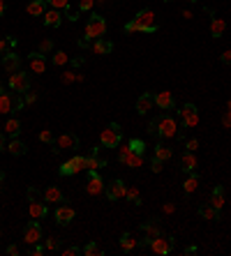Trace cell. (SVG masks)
<instances>
[{"label":"cell","instance_id":"10","mask_svg":"<svg viewBox=\"0 0 231 256\" xmlns=\"http://www.w3.org/2000/svg\"><path fill=\"white\" fill-rule=\"evenodd\" d=\"M81 171H86V157H81V155L67 159V162L58 169L60 175H74V173H81Z\"/></svg>","mask_w":231,"mask_h":256},{"label":"cell","instance_id":"37","mask_svg":"<svg viewBox=\"0 0 231 256\" xmlns=\"http://www.w3.org/2000/svg\"><path fill=\"white\" fill-rule=\"evenodd\" d=\"M130 150L132 152H139V155H146V143H144V141H141V139H132L130 143Z\"/></svg>","mask_w":231,"mask_h":256},{"label":"cell","instance_id":"49","mask_svg":"<svg viewBox=\"0 0 231 256\" xmlns=\"http://www.w3.org/2000/svg\"><path fill=\"white\" fill-rule=\"evenodd\" d=\"M148 134H157V118H153L148 122Z\"/></svg>","mask_w":231,"mask_h":256},{"label":"cell","instance_id":"13","mask_svg":"<svg viewBox=\"0 0 231 256\" xmlns=\"http://www.w3.org/2000/svg\"><path fill=\"white\" fill-rule=\"evenodd\" d=\"M104 180H102V175L97 171H88V182H86V192L90 196H100L104 192Z\"/></svg>","mask_w":231,"mask_h":256},{"label":"cell","instance_id":"64","mask_svg":"<svg viewBox=\"0 0 231 256\" xmlns=\"http://www.w3.org/2000/svg\"><path fill=\"white\" fill-rule=\"evenodd\" d=\"M164 2H171V0H164Z\"/></svg>","mask_w":231,"mask_h":256},{"label":"cell","instance_id":"24","mask_svg":"<svg viewBox=\"0 0 231 256\" xmlns=\"http://www.w3.org/2000/svg\"><path fill=\"white\" fill-rule=\"evenodd\" d=\"M46 9H49V2H46V0H30L28 7H26V12L30 16H44Z\"/></svg>","mask_w":231,"mask_h":256},{"label":"cell","instance_id":"62","mask_svg":"<svg viewBox=\"0 0 231 256\" xmlns=\"http://www.w3.org/2000/svg\"><path fill=\"white\" fill-rule=\"evenodd\" d=\"M2 178H5V173H0V182H2Z\"/></svg>","mask_w":231,"mask_h":256},{"label":"cell","instance_id":"31","mask_svg":"<svg viewBox=\"0 0 231 256\" xmlns=\"http://www.w3.org/2000/svg\"><path fill=\"white\" fill-rule=\"evenodd\" d=\"M7 150H9V155L21 157V155H26V152H28V145L23 143L21 139H12V141H9V145H7Z\"/></svg>","mask_w":231,"mask_h":256},{"label":"cell","instance_id":"33","mask_svg":"<svg viewBox=\"0 0 231 256\" xmlns=\"http://www.w3.org/2000/svg\"><path fill=\"white\" fill-rule=\"evenodd\" d=\"M137 247H139V240H134V235L132 233L120 235V249H123V252H134Z\"/></svg>","mask_w":231,"mask_h":256},{"label":"cell","instance_id":"40","mask_svg":"<svg viewBox=\"0 0 231 256\" xmlns=\"http://www.w3.org/2000/svg\"><path fill=\"white\" fill-rule=\"evenodd\" d=\"M39 141H42V143L54 145V143H56V136H54V132H51V129H42V132H39Z\"/></svg>","mask_w":231,"mask_h":256},{"label":"cell","instance_id":"25","mask_svg":"<svg viewBox=\"0 0 231 256\" xmlns=\"http://www.w3.org/2000/svg\"><path fill=\"white\" fill-rule=\"evenodd\" d=\"M44 19V26H49V28H58L60 26V21H62V12L60 9H46V14L42 16Z\"/></svg>","mask_w":231,"mask_h":256},{"label":"cell","instance_id":"53","mask_svg":"<svg viewBox=\"0 0 231 256\" xmlns=\"http://www.w3.org/2000/svg\"><path fill=\"white\" fill-rule=\"evenodd\" d=\"M222 125H224V127H231V111H227L222 115Z\"/></svg>","mask_w":231,"mask_h":256},{"label":"cell","instance_id":"23","mask_svg":"<svg viewBox=\"0 0 231 256\" xmlns=\"http://www.w3.org/2000/svg\"><path fill=\"white\" fill-rule=\"evenodd\" d=\"M224 203H227V199H224V187L222 185H215L213 192H210V205L217 208V210H222Z\"/></svg>","mask_w":231,"mask_h":256},{"label":"cell","instance_id":"11","mask_svg":"<svg viewBox=\"0 0 231 256\" xmlns=\"http://www.w3.org/2000/svg\"><path fill=\"white\" fill-rule=\"evenodd\" d=\"M56 148L54 150H79V136L77 134H72V132H65V134L60 136H56Z\"/></svg>","mask_w":231,"mask_h":256},{"label":"cell","instance_id":"54","mask_svg":"<svg viewBox=\"0 0 231 256\" xmlns=\"http://www.w3.org/2000/svg\"><path fill=\"white\" fill-rule=\"evenodd\" d=\"M77 79V74L74 72H65V76H62V83H69V81H74Z\"/></svg>","mask_w":231,"mask_h":256},{"label":"cell","instance_id":"55","mask_svg":"<svg viewBox=\"0 0 231 256\" xmlns=\"http://www.w3.org/2000/svg\"><path fill=\"white\" fill-rule=\"evenodd\" d=\"M7 254H9V256H19V247H16V245H9V247H7Z\"/></svg>","mask_w":231,"mask_h":256},{"label":"cell","instance_id":"58","mask_svg":"<svg viewBox=\"0 0 231 256\" xmlns=\"http://www.w3.org/2000/svg\"><path fill=\"white\" fill-rule=\"evenodd\" d=\"M173 210H176V205H173V203H167V205H164V212H173Z\"/></svg>","mask_w":231,"mask_h":256},{"label":"cell","instance_id":"6","mask_svg":"<svg viewBox=\"0 0 231 256\" xmlns=\"http://www.w3.org/2000/svg\"><path fill=\"white\" fill-rule=\"evenodd\" d=\"M144 245H148V247L153 249V254L167 256V254H171V249H173V238H164V235H157V238L144 240Z\"/></svg>","mask_w":231,"mask_h":256},{"label":"cell","instance_id":"61","mask_svg":"<svg viewBox=\"0 0 231 256\" xmlns=\"http://www.w3.org/2000/svg\"><path fill=\"white\" fill-rule=\"evenodd\" d=\"M95 2H97V5H102V2H107V0H95Z\"/></svg>","mask_w":231,"mask_h":256},{"label":"cell","instance_id":"3","mask_svg":"<svg viewBox=\"0 0 231 256\" xmlns=\"http://www.w3.org/2000/svg\"><path fill=\"white\" fill-rule=\"evenodd\" d=\"M120 143H123V129H120V125L109 122L100 134V145L102 148H118Z\"/></svg>","mask_w":231,"mask_h":256},{"label":"cell","instance_id":"39","mask_svg":"<svg viewBox=\"0 0 231 256\" xmlns=\"http://www.w3.org/2000/svg\"><path fill=\"white\" fill-rule=\"evenodd\" d=\"M81 254H86V256H100L102 249L97 247V242H88V245L81 249Z\"/></svg>","mask_w":231,"mask_h":256},{"label":"cell","instance_id":"18","mask_svg":"<svg viewBox=\"0 0 231 256\" xmlns=\"http://www.w3.org/2000/svg\"><path fill=\"white\" fill-rule=\"evenodd\" d=\"M28 65H30V69L35 72V74H44V72H46V58H44V53L32 51L30 56H28Z\"/></svg>","mask_w":231,"mask_h":256},{"label":"cell","instance_id":"29","mask_svg":"<svg viewBox=\"0 0 231 256\" xmlns=\"http://www.w3.org/2000/svg\"><path fill=\"white\" fill-rule=\"evenodd\" d=\"M199 215H201L203 219H208V222H220V219H222L220 210H217V208H213L210 203H208V205H201V208H199Z\"/></svg>","mask_w":231,"mask_h":256},{"label":"cell","instance_id":"1","mask_svg":"<svg viewBox=\"0 0 231 256\" xmlns=\"http://www.w3.org/2000/svg\"><path fill=\"white\" fill-rule=\"evenodd\" d=\"M157 30V26H155V12L153 9H141L137 16H134V21L125 23V32H155Z\"/></svg>","mask_w":231,"mask_h":256},{"label":"cell","instance_id":"21","mask_svg":"<svg viewBox=\"0 0 231 256\" xmlns=\"http://www.w3.org/2000/svg\"><path fill=\"white\" fill-rule=\"evenodd\" d=\"M28 212H30L32 219H44L49 215V208H46V203H42V199H35L28 205Z\"/></svg>","mask_w":231,"mask_h":256},{"label":"cell","instance_id":"28","mask_svg":"<svg viewBox=\"0 0 231 256\" xmlns=\"http://www.w3.org/2000/svg\"><path fill=\"white\" fill-rule=\"evenodd\" d=\"M197 187H199V173H187V178H185V182H183V192L187 196L190 194H194L197 192Z\"/></svg>","mask_w":231,"mask_h":256},{"label":"cell","instance_id":"38","mask_svg":"<svg viewBox=\"0 0 231 256\" xmlns=\"http://www.w3.org/2000/svg\"><path fill=\"white\" fill-rule=\"evenodd\" d=\"M51 62H54L56 67H60V65H67L69 58H67V53L65 51H56L54 56H51Z\"/></svg>","mask_w":231,"mask_h":256},{"label":"cell","instance_id":"15","mask_svg":"<svg viewBox=\"0 0 231 256\" xmlns=\"http://www.w3.org/2000/svg\"><path fill=\"white\" fill-rule=\"evenodd\" d=\"M155 106L162 109V111H171L176 106V99L169 90H162V92H155Z\"/></svg>","mask_w":231,"mask_h":256},{"label":"cell","instance_id":"19","mask_svg":"<svg viewBox=\"0 0 231 256\" xmlns=\"http://www.w3.org/2000/svg\"><path fill=\"white\" fill-rule=\"evenodd\" d=\"M118 162L125 166H130V169H139V166H144V155H139V152H132L127 150V155H123V157H118Z\"/></svg>","mask_w":231,"mask_h":256},{"label":"cell","instance_id":"41","mask_svg":"<svg viewBox=\"0 0 231 256\" xmlns=\"http://www.w3.org/2000/svg\"><path fill=\"white\" fill-rule=\"evenodd\" d=\"M46 2H49V7L60 9V12H65L69 7V0H46Z\"/></svg>","mask_w":231,"mask_h":256},{"label":"cell","instance_id":"30","mask_svg":"<svg viewBox=\"0 0 231 256\" xmlns=\"http://www.w3.org/2000/svg\"><path fill=\"white\" fill-rule=\"evenodd\" d=\"M107 166V159L97 157V152H92L90 157H86V171H100Z\"/></svg>","mask_w":231,"mask_h":256},{"label":"cell","instance_id":"36","mask_svg":"<svg viewBox=\"0 0 231 256\" xmlns=\"http://www.w3.org/2000/svg\"><path fill=\"white\" fill-rule=\"evenodd\" d=\"M125 199H127L130 203H134V205H141V194H139L137 187H130V189H127V192H125Z\"/></svg>","mask_w":231,"mask_h":256},{"label":"cell","instance_id":"42","mask_svg":"<svg viewBox=\"0 0 231 256\" xmlns=\"http://www.w3.org/2000/svg\"><path fill=\"white\" fill-rule=\"evenodd\" d=\"M54 51V42H51V39H42V42H39V53H51Z\"/></svg>","mask_w":231,"mask_h":256},{"label":"cell","instance_id":"2","mask_svg":"<svg viewBox=\"0 0 231 256\" xmlns=\"http://www.w3.org/2000/svg\"><path fill=\"white\" fill-rule=\"evenodd\" d=\"M107 35V19L100 14H90V19L86 21V30H84V37L95 42V39H100Z\"/></svg>","mask_w":231,"mask_h":256},{"label":"cell","instance_id":"50","mask_svg":"<svg viewBox=\"0 0 231 256\" xmlns=\"http://www.w3.org/2000/svg\"><path fill=\"white\" fill-rule=\"evenodd\" d=\"M220 60H222V65H231V51H224L220 56Z\"/></svg>","mask_w":231,"mask_h":256},{"label":"cell","instance_id":"35","mask_svg":"<svg viewBox=\"0 0 231 256\" xmlns=\"http://www.w3.org/2000/svg\"><path fill=\"white\" fill-rule=\"evenodd\" d=\"M141 231L148 235L146 240H150V238H157V235H162V231H160V226L157 224H153V222H146V224H141Z\"/></svg>","mask_w":231,"mask_h":256},{"label":"cell","instance_id":"51","mask_svg":"<svg viewBox=\"0 0 231 256\" xmlns=\"http://www.w3.org/2000/svg\"><path fill=\"white\" fill-rule=\"evenodd\" d=\"M28 199H30V201H35V199H42V196H39V192L35 187H30V189H28Z\"/></svg>","mask_w":231,"mask_h":256},{"label":"cell","instance_id":"59","mask_svg":"<svg viewBox=\"0 0 231 256\" xmlns=\"http://www.w3.org/2000/svg\"><path fill=\"white\" fill-rule=\"evenodd\" d=\"M5 150V134H0V152Z\"/></svg>","mask_w":231,"mask_h":256},{"label":"cell","instance_id":"16","mask_svg":"<svg viewBox=\"0 0 231 256\" xmlns=\"http://www.w3.org/2000/svg\"><path fill=\"white\" fill-rule=\"evenodd\" d=\"M0 62H2V67H5L7 74H14V72L21 69V58H19L14 51H7L5 56H2V60H0Z\"/></svg>","mask_w":231,"mask_h":256},{"label":"cell","instance_id":"43","mask_svg":"<svg viewBox=\"0 0 231 256\" xmlns=\"http://www.w3.org/2000/svg\"><path fill=\"white\" fill-rule=\"evenodd\" d=\"M95 7V0H79V12H90Z\"/></svg>","mask_w":231,"mask_h":256},{"label":"cell","instance_id":"45","mask_svg":"<svg viewBox=\"0 0 231 256\" xmlns=\"http://www.w3.org/2000/svg\"><path fill=\"white\" fill-rule=\"evenodd\" d=\"M150 169H153V173H162V169H164V162L157 157H153V162H150Z\"/></svg>","mask_w":231,"mask_h":256},{"label":"cell","instance_id":"7","mask_svg":"<svg viewBox=\"0 0 231 256\" xmlns=\"http://www.w3.org/2000/svg\"><path fill=\"white\" fill-rule=\"evenodd\" d=\"M9 88L14 92H19V95H26V92L30 90V76L23 74L21 69L19 72H14V74H9Z\"/></svg>","mask_w":231,"mask_h":256},{"label":"cell","instance_id":"27","mask_svg":"<svg viewBox=\"0 0 231 256\" xmlns=\"http://www.w3.org/2000/svg\"><path fill=\"white\" fill-rule=\"evenodd\" d=\"M224 32H227V21L224 19H220V16H215L213 21H210V37H222Z\"/></svg>","mask_w":231,"mask_h":256},{"label":"cell","instance_id":"57","mask_svg":"<svg viewBox=\"0 0 231 256\" xmlns=\"http://www.w3.org/2000/svg\"><path fill=\"white\" fill-rule=\"evenodd\" d=\"M81 65H84V58H74L72 60V67H81Z\"/></svg>","mask_w":231,"mask_h":256},{"label":"cell","instance_id":"26","mask_svg":"<svg viewBox=\"0 0 231 256\" xmlns=\"http://www.w3.org/2000/svg\"><path fill=\"white\" fill-rule=\"evenodd\" d=\"M180 169H183V173H192L194 169H197V157H194V152H185L183 157H180Z\"/></svg>","mask_w":231,"mask_h":256},{"label":"cell","instance_id":"8","mask_svg":"<svg viewBox=\"0 0 231 256\" xmlns=\"http://www.w3.org/2000/svg\"><path fill=\"white\" fill-rule=\"evenodd\" d=\"M125 192H127V185H125L120 178H114V180L109 182L107 187H104V194H107V199L114 203V201H120V199H125Z\"/></svg>","mask_w":231,"mask_h":256},{"label":"cell","instance_id":"63","mask_svg":"<svg viewBox=\"0 0 231 256\" xmlns=\"http://www.w3.org/2000/svg\"><path fill=\"white\" fill-rule=\"evenodd\" d=\"M2 56H5V53H2V51H0V60H2Z\"/></svg>","mask_w":231,"mask_h":256},{"label":"cell","instance_id":"17","mask_svg":"<svg viewBox=\"0 0 231 256\" xmlns=\"http://www.w3.org/2000/svg\"><path fill=\"white\" fill-rule=\"evenodd\" d=\"M155 106V95L153 92H144V95H139L137 99V113L139 115H146L148 111H153Z\"/></svg>","mask_w":231,"mask_h":256},{"label":"cell","instance_id":"48","mask_svg":"<svg viewBox=\"0 0 231 256\" xmlns=\"http://www.w3.org/2000/svg\"><path fill=\"white\" fill-rule=\"evenodd\" d=\"M28 254H30V256H42V254H44V247L37 242V245H32V249L28 252Z\"/></svg>","mask_w":231,"mask_h":256},{"label":"cell","instance_id":"46","mask_svg":"<svg viewBox=\"0 0 231 256\" xmlns=\"http://www.w3.org/2000/svg\"><path fill=\"white\" fill-rule=\"evenodd\" d=\"M185 148L190 152H194L197 148H199V139H190V141H185Z\"/></svg>","mask_w":231,"mask_h":256},{"label":"cell","instance_id":"9","mask_svg":"<svg viewBox=\"0 0 231 256\" xmlns=\"http://www.w3.org/2000/svg\"><path fill=\"white\" fill-rule=\"evenodd\" d=\"M178 115H180V122H183V127H197L199 125V111H197V106L194 104H185L180 111H178Z\"/></svg>","mask_w":231,"mask_h":256},{"label":"cell","instance_id":"22","mask_svg":"<svg viewBox=\"0 0 231 256\" xmlns=\"http://www.w3.org/2000/svg\"><path fill=\"white\" fill-rule=\"evenodd\" d=\"M42 199H44V203H58V205H60L62 201H65V196H62V192H60L58 187H54V185L44 189V194H42Z\"/></svg>","mask_w":231,"mask_h":256},{"label":"cell","instance_id":"52","mask_svg":"<svg viewBox=\"0 0 231 256\" xmlns=\"http://www.w3.org/2000/svg\"><path fill=\"white\" fill-rule=\"evenodd\" d=\"M35 99H37V95H35V92H26V97H23V102H26V104H32Z\"/></svg>","mask_w":231,"mask_h":256},{"label":"cell","instance_id":"12","mask_svg":"<svg viewBox=\"0 0 231 256\" xmlns=\"http://www.w3.org/2000/svg\"><path fill=\"white\" fill-rule=\"evenodd\" d=\"M23 242L26 245H37V242H42V226L37 224V219H32V222L26 224V228H23Z\"/></svg>","mask_w":231,"mask_h":256},{"label":"cell","instance_id":"34","mask_svg":"<svg viewBox=\"0 0 231 256\" xmlns=\"http://www.w3.org/2000/svg\"><path fill=\"white\" fill-rule=\"evenodd\" d=\"M19 132H21V120H19V118H9V120L5 122V134L12 136V139H16Z\"/></svg>","mask_w":231,"mask_h":256},{"label":"cell","instance_id":"56","mask_svg":"<svg viewBox=\"0 0 231 256\" xmlns=\"http://www.w3.org/2000/svg\"><path fill=\"white\" fill-rule=\"evenodd\" d=\"M7 12V0H0V16Z\"/></svg>","mask_w":231,"mask_h":256},{"label":"cell","instance_id":"44","mask_svg":"<svg viewBox=\"0 0 231 256\" xmlns=\"http://www.w3.org/2000/svg\"><path fill=\"white\" fill-rule=\"evenodd\" d=\"M46 249H49V252H58V249H60V240H58V238H49V240H46Z\"/></svg>","mask_w":231,"mask_h":256},{"label":"cell","instance_id":"60","mask_svg":"<svg viewBox=\"0 0 231 256\" xmlns=\"http://www.w3.org/2000/svg\"><path fill=\"white\" fill-rule=\"evenodd\" d=\"M2 92H5V85H2V83H0V95H2Z\"/></svg>","mask_w":231,"mask_h":256},{"label":"cell","instance_id":"47","mask_svg":"<svg viewBox=\"0 0 231 256\" xmlns=\"http://www.w3.org/2000/svg\"><path fill=\"white\" fill-rule=\"evenodd\" d=\"M77 254H81V249L79 247H67V249H62L60 252V256H77Z\"/></svg>","mask_w":231,"mask_h":256},{"label":"cell","instance_id":"5","mask_svg":"<svg viewBox=\"0 0 231 256\" xmlns=\"http://www.w3.org/2000/svg\"><path fill=\"white\" fill-rule=\"evenodd\" d=\"M157 136H160V139H173V136H178L176 118H171L167 113L157 115Z\"/></svg>","mask_w":231,"mask_h":256},{"label":"cell","instance_id":"4","mask_svg":"<svg viewBox=\"0 0 231 256\" xmlns=\"http://www.w3.org/2000/svg\"><path fill=\"white\" fill-rule=\"evenodd\" d=\"M23 104H26V102H23V95H19V92H2V95H0V113H2V115L21 111Z\"/></svg>","mask_w":231,"mask_h":256},{"label":"cell","instance_id":"20","mask_svg":"<svg viewBox=\"0 0 231 256\" xmlns=\"http://www.w3.org/2000/svg\"><path fill=\"white\" fill-rule=\"evenodd\" d=\"M90 49H92L95 56H109V53L114 51V42H109V39L100 37V39H95V42H92Z\"/></svg>","mask_w":231,"mask_h":256},{"label":"cell","instance_id":"32","mask_svg":"<svg viewBox=\"0 0 231 256\" xmlns=\"http://www.w3.org/2000/svg\"><path fill=\"white\" fill-rule=\"evenodd\" d=\"M153 157L162 159V162H167V159L173 157V148H169V145H164V143H157L153 148Z\"/></svg>","mask_w":231,"mask_h":256},{"label":"cell","instance_id":"14","mask_svg":"<svg viewBox=\"0 0 231 256\" xmlns=\"http://www.w3.org/2000/svg\"><path fill=\"white\" fill-rule=\"evenodd\" d=\"M54 217H56V222L60 226H67L69 222H74V217H77V210L72 208V205H58L56 208V212H54Z\"/></svg>","mask_w":231,"mask_h":256}]
</instances>
